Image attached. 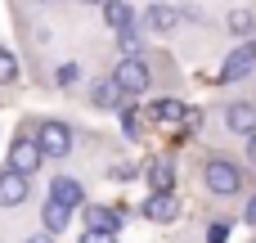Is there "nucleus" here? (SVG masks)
<instances>
[{
  "instance_id": "obj_26",
  "label": "nucleus",
  "mask_w": 256,
  "mask_h": 243,
  "mask_svg": "<svg viewBox=\"0 0 256 243\" xmlns=\"http://www.w3.org/2000/svg\"><path fill=\"white\" fill-rule=\"evenodd\" d=\"M248 158H252V167H256V135H248Z\"/></svg>"
},
{
  "instance_id": "obj_1",
  "label": "nucleus",
  "mask_w": 256,
  "mask_h": 243,
  "mask_svg": "<svg viewBox=\"0 0 256 243\" xmlns=\"http://www.w3.org/2000/svg\"><path fill=\"white\" fill-rule=\"evenodd\" d=\"M202 180H207V194H216V198H230V194L243 189V171H238L230 158H207Z\"/></svg>"
},
{
  "instance_id": "obj_3",
  "label": "nucleus",
  "mask_w": 256,
  "mask_h": 243,
  "mask_svg": "<svg viewBox=\"0 0 256 243\" xmlns=\"http://www.w3.org/2000/svg\"><path fill=\"white\" fill-rule=\"evenodd\" d=\"M108 81L130 99V95H144V90H148V68H144L140 59H122V63L112 68V77H108Z\"/></svg>"
},
{
  "instance_id": "obj_27",
  "label": "nucleus",
  "mask_w": 256,
  "mask_h": 243,
  "mask_svg": "<svg viewBox=\"0 0 256 243\" xmlns=\"http://www.w3.org/2000/svg\"><path fill=\"white\" fill-rule=\"evenodd\" d=\"M27 243H54V234H36V239H27Z\"/></svg>"
},
{
  "instance_id": "obj_15",
  "label": "nucleus",
  "mask_w": 256,
  "mask_h": 243,
  "mask_svg": "<svg viewBox=\"0 0 256 243\" xmlns=\"http://www.w3.org/2000/svg\"><path fill=\"white\" fill-rule=\"evenodd\" d=\"M90 99L99 104V108H117V104H126V95L112 86V81H94V90H90Z\"/></svg>"
},
{
  "instance_id": "obj_13",
  "label": "nucleus",
  "mask_w": 256,
  "mask_h": 243,
  "mask_svg": "<svg viewBox=\"0 0 256 243\" xmlns=\"http://www.w3.org/2000/svg\"><path fill=\"white\" fill-rule=\"evenodd\" d=\"M144 23H148V32H171V27L180 23V9H171V5H148V9H144Z\"/></svg>"
},
{
  "instance_id": "obj_9",
  "label": "nucleus",
  "mask_w": 256,
  "mask_h": 243,
  "mask_svg": "<svg viewBox=\"0 0 256 243\" xmlns=\"http://www.w3.org/2000/svg\"><path fill=\"white\" fill-rule=\"evenodd\" d=\"M225 126L234 135H256V104H230L225 108Z\"/></svg>"
},
{
  "instance_id": "obj_18",
  "label": "nucleus",
  "mask_w": 256,
  "mask_h": 243,
  "mask_svg": "<svg viewBox=\"0 0 256 243\" xmlns=\"http://www.w3.org/2000/svg\"><path fill=\"white\" fill-rule=\"evenodd\" d=\"M14 77H18V59H14V54L0 45V86H9Z\"/></svg>"
},
{
  "instance_id": "obj_25",
  "label": "nucleus",
  "mask_w": 256,
  "mask_h": 243,
  "mask_svg": "<svg viewBox=\"0 0 256 243\" xmlns=\"http://www.w3.org/2000/svg\"><path fill=\"white\" fill-rule=\"evenodd\" d=\"M248 221H252V225H256V194H252V198H248Z\"/></svg>"
},
{
  "instance_id": "obj_6",
  "label": "nucleus",
  "mask_w": 256,
  "mask_h": 243,
  "mask_svg": "<svg viewBox=\"0 0 256 243\" xmlns=\"http://www.w3.org/2000/svg\"><path fill=\"white\" fill-rule=\"evenodd\" d=\"M27 194H32V189H27V176H14V171L4 167V171H0V207H22Z\"/></svg>"
},
{
  "instance_id": "obj_20",
  "label": "nucleus",
  "mask_w": 256,
  "mask_h": 243,
  "mask_svg": "<svg viewBox=\"0 0 256 243\" xmlns=\"http://www.w3.org/2000/svg\"><path fill=\"white\" fill-rule=\"evenodd\" d=\"M76 77H81L76 63H63V68H58V86H76Z\"/></svg>"
},
{
  "instance_id": "obj_17",
  "label": "nucleus",
  "mask_w": 256,
  "mask_h": 243,
  "mask_svg": "<svg viewBox=\"0 0 256 243\" xmlns=\"http://www.w3.org/2000/svg\"><path fill=\"white\" fill-rule=\"evenodd\" d=\"M184 113H189V108H184L180 99H162V104H153V117H158V122H184Z\"/></svg>"
},
{
  "instance_id": "obj_7",
  "label": "nucleus",
  "mask_w": 256,
  "mask_h": 243,
  "mask_svg": "<svg viewBox=\"0 0 256 243\" xmlns=\"http://www.w3.org/2000/svg\"><path fill=\"white\" fill-rule=\"evenodd\" d=\"M144 216H148V221H158V225L176 221V216H180L176 194H148V198H144Z\"/></svg>"
},
{
  "instance_id": "obj_11",
  "label": "nucleus",
  "mask_w": 256,
  "mask_h": 243,
  "mask_svg": "<svg viewBox=\"0 0 256 243\" xmlns=\"http://www.w3.org/2000/svg\"><path fill=\"white\" fill-rule=\"evenodd\" d=\"M104 23H108L112 32H130V23H135V9H130L126 0H104Z\"/></svg>"
},
{
  "instance_id": "obj_24",
  "label": "nucleus",
  "mask_w": 256,
  "mask_h": 243,
  "mask_svg": "<svg viewBox=\"0 0 256 243\" xmlns=\"http://www.w3.org/2000/svg\"><path fill=\"white\" fill-rule=\"evenodd\" d=\"M184 126H189V131H198V126H202V113H198V108H189V113H184Z\"/></svg>"
},
{
  "instance_id": "obj_22",
  "label": "nucleus",
  "mask_w": 256,
  "mask_h": 243,
  "mask_svg": "<svg viewBox=\"0 0 256 243\" xmlns=\"http://www.w3.org/2000/svg\"><path fill=\"white\" fill-rule=\"evenodd\" d=\"M122 50H126V59H135L144 45H140V36H130V32H122Z\"/></svg>"
},
{
  "instance_id": "obj_10",
  "label": "nucleus",
  "mask_w": 256,
  "mask_h": 243,
  "mask_svg": "<svg viewBox=\"0 0 256 243\" xmlns=\"http://www.w3.org/2000/svg\"><path fill=\"white\" fill-rule=\"evenodd\" d=\"M50 198H54L58 207H68V212H72V207H81V203H86V189H81L72 176H58V180L50 185Z\"/></svg>"
},
{
  "instance_id": "obj_4",
  "label": "nucleus",
  "mask_w": 256,
  "mask_h": 243,
  "mask_svg": "<svg viewBox=\"0 0 256 243\" xmlns=\"http://www.w3.org/2000/svg\"><path fill=\"white\" fill-rule=\"evenodd\" d=\"M40 162H45V158H40V144H36L32 135H18V140L9 144V171H14V176H32Z\"/></svg>"
},
{
  "instance_id": "obj_2",
  "label": "nucleus",
  "mask_w": 256,
  "mask_h": 243,
  "mask_svg": "<svg viewBox=\"0 0 256 243\" xmlns=\"http://www.w3.org/2000/svg\"><path fill=\"white\" fill-rule=\"evenodd\" d=\"M36 144H40V158H68V149H72V131H68V122L45 117L40 131H36Z\"/></svg>"
},
{
  "instance_id": "obj_8",
  "label": "nucleus",
  "mask_w": 256,
  "mask_h": 243,
  "mask_svg": "<svg viewBox=\"0 0 256 243\" xmlns=\"http://www.w3.org/2000/svg\"><path fill=\"white\" fill-rule=\"evenodd\" d=\"M86 230H104V234H117V230H122V212H117V207H99V203H86Z\"/></svg>"
},
{
  "instance_id": "obj_23",
  "label": "nucleus",
  "mask_w": 256,
  "mask_h": 243,
  "mask_svg": "<svg viewBox=\"0 0 256 243\" xmlns=\"http://www.w3.org/2000/svg\"><path fill=\"white\" fill-rule=\"evenodd\" d=\"M122 126H126L130 140H140V117H135V113H122Z\"/></svg>"
},
{
  "instance_id": "obj_5",
  "label": "nucleus",
  "mask_w": 256,
  "mask_h": 243,
  "mask_svg": "<svg viewBox=\"0 0 256 243\" xmlns=\"http://www.w3.org/2000/svg\"><path fill=\"white\" fill-rule=\"evenodd\" d=\"M252 68H256V41H243L238 50L225 54V63H220V81H243Z\"/></svg>"
},
{
  "instance_id": "obj_12",
  "label": "nucleus",
  "mask_w": 256,
  "mask_h": 243,
  "mask_svg": "<svg viewBox=\"0 0 256 243\" xmlns=\"http://www.w3.org/2000/svg\"><path fill=\"white\" fill-rule=\"evenodd\" d=\"M171 185H176L171 158H153V162H148V189H153V194H171Z\"/></svg>"
},
{
  "instance_id": "obj_19",
  "label": "nucleus",
  "mask_w": 256,
  "mask_h": 243,
  "mask_svg": "<svg viewBox=\"0 0 256 243\" xmlns=\"http://www.w3.org/2000/svg\"><path fill=\"white\" fill-rule=\"evenodd\" d=\"M230 230H234L230 221H212L207 225V243H230Z\"/></svg>"
},
{
  "instance_id": "obj_14",
  "label": "nucleus",
  "mask_w": 256,
  "mask_h": 243,
  "mask_svg": "<svg viewBox=\"0 0 256 243\" xmlns=\"http://www.w3.org/2000/svg\"><path fill=\"white\" fill-rule=\"evenodd\" d=\"M68 221H72V212H68V207H58L54 198H45V207H40V225H45V234H63V230H68Z\"/></svg>"
},
{
  "instance_id": "obj_21",
  "label": "nucleus",
  "mask_w": 256,
  "mask_h": 243,
  "mask_svg": "<svg viewBox=\"0 0 256 243\" xmlns=\"http://www.w3.org/2000/svg\"><path fill=\"white\" fill-rule=\"evenodd\" d=\"M76 243H117V234H104V230H81Z\"/></svg>"
},
{
  "instance_id": "obj_16",
  "label": "nucleus",
  "mask_w": 256,
  "mask_h": 243,
  "mask_svg": "<svg viewBox=\"0 0 256 243\" xmlns=\"http://www.w3.org/2000/svg\"><path fill=\"white\" fill-rule=\"evenodd\" d=\"M225 23H230L234 36H252V32H256V14H252V9H234Z\"/></svg>"
}]
</instances>
